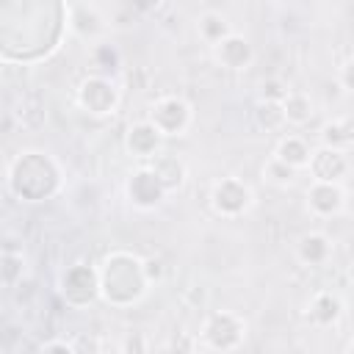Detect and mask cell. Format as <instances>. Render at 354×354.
I'll use <instances>...</instances> for the list:
<instances>
[{"mask_svg": "<svg viewBox=\"0 0 354 354\" xmlns=\"http://www.w3.org/2000/svg\"><path fill=\"white\" fill-rule=\"evenodd\" d=\"M64 185L61 163L41 149H25L6 166V188L19 202H44Z\"/></svg>", "mask_w": 354, "mask_h": 354, "instance_id": "cell-1", "label": "cell"}, {"mask_svg": "<svg viewBox=\"0 0 354 354\" xmlns=\"http://www.w3.org/2000/svg\"><path fill=\"white\" fill-rule=\"evenodd\" d=\"M100 268V299L111 307H133L152 288L147 277V257H138L127 249H116L105 254Z\"/></svg>", "mask_w": 354, "mask_h": 354, "instance_id": "cell-2", "label": "cell"}, {"mask_svg": "<svg viewBox=\"0 0 354 354\" xmlns=\"http://www.w3.org/2000/svg\"><path fill=\"white\" fill-rule=\"evenodd\" d=\"M246 343V321L232 310L210 313L199 326V348L213 354H232Z\"/></svg>", "mask_w": 354, "mask_h": 354, "instance_id": "cell-3", "label": "cell"}, {"mask_svg": "<svg viewBox=\"0 0 354 354\" xmlns=\"http://www.w3.org/2000/svg\"><path fill=\"white\" fill-rule=\"evenodd\" d=\"M163 138H183L188 136V130L194 127V108L188 100L177 97V94H163L158 97L144 116Z\"/></svg>", "mask_w": 354, "mask_h": 354, "instance_id": "cell-4", "label": "cell"}, {"mask_svg": "<svg viewBox=\"0 0 354 354\" xmlns=\"http://www.w3.org/2000/svg\"><path fill=\"white\" fill-rule=\"evenodd\" d=\"M207 202H210V210L227 221H235L241 216H246L252 207H254V191L246 180L241 177H221L210 185V194H207Z\"/></svg>", "mask_w": 354, "mask_h": 354, "instance_id": "cell-5", "label": "cell"}, {"mask_svg": "<svg viewBox=\"0 0 354 354\" xmlns=\"http://www.w3.org/2000/svg\"><path fill=\"white\" fill-rule=\"evenodd\" d=\"M75 102H77V108L86 111L88 116L102 119V116L116 113V108H119V88H116V83H113L111 77H105V75H88V77H83V83L77 86Z\"/></svg>", "mask_w": 354, "mask_h": 354, "instance_id": "cell-6", "label": "cell"}, {"mask_svg": "<svg viewBox=\"0 0 354 354\" xmlns=\"http://www.w3.org/2000/svg\"><path fill=\"white\" fill-rule=\"evenodd\" d=\"M61 296L72 307H86L100 299V268L88 263H72L61 274Z\"/></svg>", "mask_w": 354, "mask_h": 354, "instance_id": "cell-7", "label": "cell"}, {"mask_svg": "<svg viewBox=\"0 0 354 354\" xmlns=\"http://www.w3.org/2000/svg\"><path fill=\"white\" fill-rule=\"evenodd\" d=\"M124 191H127V199H130V205L136 207V210H155L163 199H166V185L160 183V177L147 166V163H141L130 177H127V185H124Z\"/></svg>", "mask_w": 354, "mask_h": 354, "instance_id": "cell-8", "label": "cell"}, {"mask_svg": "<svg viewBox=\"0 0 354 354\" xmlns=\"http://www.w3.org/2000/svg\"><path fill=\"white\" fill-rule=\"evenodd\" d=\"M313 183H346L351 163H348V152L337 149V147H326L318 144L313 149V160L307 166Z\"/></svg>", "mask_w": 354, "mask_h": 354, "instance_id": "cell-9", "label": "cell"}, {"mask_svg": "<svg viewBox=\"0 0 354 354\" xmlns=\"http://www.w3.org/2000/svg\"><path fill=\"white\" fill-rule=\"evenodd\" d=\"M348 191L343 183H310L304 194V205L313 218H335L346 210Z\"/></svg>", "mask_w": 354, "mask_h": 354, "instance_id": "cell-10", "label": "cell"}, {"mask_svg": "<svg viewBox=\"0 0 354 354\" xmlns=\"http://www.w3.org/2000/svg\"><path fill=\"white\" fill-rule=\"evenodd\" d=\"M213 61L221 66V69H230V72H246L252 64H254V47L246 36L241 33H232L227 36L221 44H216L213 50Z\"/></svg>", "mask_w": 354, "mask_h": 354, "instance_id": "cell-11", "label": "cell"}, {"mask_svg": "<svg viewBox=\"0 0 354 354\" xmlns=\"http://www.w3.org/2000/svg\"><path fill=\"white\" fill-rule=\"evenodd\" d=\"M66 22H69V30L80 39H100L105 30H108V19L102 14L100 6L94 3H77V6H66Z\"/></svg>", "mask_w": 354, "mask_h": 354, "instance_id": "cell-12", "label": "cell"}, {"mask_svg": "<svg viewBox=\"0 0 354 354\" xmlns=\"http://www.w3.org/2000/svg\"><path fill=\"white\" fill-rule=\"evenodd\" d=\"M163 141H166V138H163L147 119L133 122V124L127 127V133H124V147H127V152H130L133 158L144 160V163H149L155 155L163 152Z\"/></svg>", "mask_w": 354, "mask_h": 354, "instance_id": "cell-13", "label": "cell"}, {"mask_svg": "<svg viewBox=\"0 0 354 354\" xmlns=\"http://www.w3.org/2000/svg\"><path fill=\"white\" fill-rule=\"evenodd\" d=\"M340 315H343V299L335 290H315L304 304V318L318 329L335 326Z\"/></svg>", "mask_w": 354, "mask_h": 354, "instance_id": "cell-14", "label": "cell"}, {"mask_svg": "<svg viewBox=\"0 0 354 354\" xmlns=\"http://www.w3.org/2000/svg\"><path fill=\"white\" fill-rule=\"evenodd\" d=\"M313 149L315 147H310V141L304 136H299V133H282L279 141L274 144L271 158L279 160V163H285L293 171H304L310 166V160H313Z\"/></svg>", "mask_w": 354, "mask_h": 354, "instance_id": "cell-15", "label": "cell"}, {"mask_svg": "<svg viewBox=\"0 0 354 354\" xmlns=\"http://www.w3.org/2000/svg\"><path fill=\"white\" fill-rule=\"evenodd\" d=\"M335 252V243L326 232L321 230H313V232H304L299 241H296V260L307 268H318V266H326L329 257Z\"/></svg>", "mask_w": 354, "mask_h": 354, "instance_id": "cell-16", "label": "cell"}, {"mask_svg": "<svg viewBox=\"0 0 354 354\" xmlns=\"http://www.w3.org/2000/svg\"><path fill=\"white\" fill-rule=\"evenodd\" d=\"M147 166L160 177V183L166 185V191L180 188V185L185 183V177H188V166H185V160H183L180 155H174V152H166V149H163L160 155H155Z\"/></svg>", "mask_w": 354, "mask_h": 354, "instance_id": "cell-17", "label": "cell"}, {"mask_svg": "<svg viewBox=\"0 0 354 354\" xmlns=\"http://www.w3.org/2000/svg\"><path fill=\"white\" fill-rule=\"evenodd\" d=\"M196 33H199V39L213 50L216 44H221V41H224L227 36H232L235 30H232L227 14H221V11H216V8H205V11L199 14V19H196Z\"/></svg>", "mask_w": 354, "mask_h": 354, "instance_id": "cell-18", "label": "cell"}, {"mask_svg": "<svg viewBox=\"0 0 354 354\" xmlns=\"http://www.w3.org/2000/svg\"><path fill=\"white\" fill-rule=\"evenodd\" d=\"M282 111H285V124L288 127H304L315 116V102L307 91L290 88L288 97L282 100Z\"/></svg>", "mask_w": 354, "mask_h": 354, "instance_id": "cell-19", "label": "cell"}, {"mask_svg": "<svg viewBox=\"0 0 354 354\" xmlns=\"http://www.w3.org/2000/svg\"><path fill=\"white\" fill-rule=\"evenodd\" d=\"M254 119L263 130L274 133V130H282L288 127L285 124V111H282V102H271V100H260L257 108H254Z\"/></svg>", "mask_w": 354, "mask_h": 354, "instance_id": "cell-20", "label": "cell"}, {"mask_svg": "<svg viewBox=\"0 0 354 354\" xmlns=\"http://www.w3.org/2000/svg\"><path fill=\"white\" fill-rule=\"evenodd\" d=\"M351 141H354V119L332 122V124H326V127H324L321 144H326V147H337V149H346Z\"/></svg>", "mask_w": 354, "mask_h": 354, "instance_id": "cell-21", "label": "cell"}, {"mask_svg": "<svg viewBox=\"0 0 354 354\" xmlns=\"http://www.w3.org/2000/svg\"><path fill=\"white\" fill-rule=\"evenodd\" d=\"M296 174H299V171L288 169L285 163H279V160H274V158H271V160L266 163V169H263V177H266L271 185H279V188H288V185H293Z\"/></svg>", "mask_w": 354, "mask_h": 354, "instance_id": "cell-22", "label": "cell"}, {"mask_svg": "<svg viewBox=\"0 0 354 354\" xmlns=\"http://www.w3.org/2000/svg\"><path fill=\"white\" fill-rule=\"evenodd\" d=\"M288 86L282 83V80H277V77H271V80H263V91H260V100H271V102H282L285 97H288Z\"/></svg>", "mask_w": 354, "mask_h": 354, "instance_id": "cell-23", "label": "cell"}, {"mask_svg": "<svg viewBox=\"0 0 354 354\" xmlns=\"http://www.w3.org/2000/svg\"><path fill=\"white\" fill-rule=\"evenodd\" d=\"M69 343H72L75 354H102L100 337H94V335H77V337H72Z\"/></svg>", "mask_w": 354, "mask_h": 354, "instance_id": "cell-24", "label": "cell"}, {"mask_svg": "<svg viewBox=\"0 0 354 354\" xmlns=\"http://www.w3.org/2000/svg\"><path fill=\"white\" fill-rule=\"evenodd\" d=\"M337 83L343 86V91L354 94V58H348V61L337 69Z\"/></svg>", "mask_w": 354, "mask_h": 354, "instance_id": "cell-25", "label": "cell"}, {"mask_svg": "<svg viewBox=\"0 0 354 354\" xmlns=\"http://www.w3.org/2000/svg\"><path fill=\"white\" fill-rule=\"evenodd\" d=\"M39 354H75V348L66 340H50V343H44L39 348Z\"/></svg>", "mask_w": 354, "mask_h": 354, "instance_id": "cell-26", "label": "cell"}, {"mask_svg": "<svg viewBox=\"0 0 354 354\" xmlns=\"http://www.w3.org/2000/svg\"><path fill=\"white\" fill-rule=\"evenodd\" d=\"M144 348H147V340H144L138 332L127 335V340H124V351H127V354H144Z\"/></svg>", "mask_w": 354, "mask_h": 354, "instance_id": "cell-27", "label": "cell"}, {"mask_svg": "<svg viewBox=\"0 0 354 354\" xmlns=\"http://www.w3.org/2000/svg\"><path fill=\"white\" fill-rule=\"evenodd\" d=\"M160 260H155V257H147V277H149V282L155 285L158 279H160Z\"/></svg>", "mask_w": 354, "mask_h": 354, "instance_id": "cell-28", "label": "cell"}, {"mask_svg": "<svg viewBox=\"0 0 354 354\" xmlns=\"http://www.w3.org/2000/svg\"><path fill=\"white\" fill-rule=\"evenodd\" d=\"M343 185H346V191H348V188H354V166H351V171H348V177H346V183H343Z\"/></svg>", "mask_w": 354, "mask_h": 354, "instance_id": "cell-29", "label": "cell"}, {"mask_svg": "<svg viewBox=\"0 0 354 354\" xmlns=\"http://www.w3.org/2000/svg\"><path fill=\"white\" fill-rule=\"evenodd\" d=\"M343 354H354V337L346 343V351H343Z\"/></svg>", "mask_w": 354, "mask_h": 354, "instance_id": "cell-30", "label": "cell"}]
</instances>
